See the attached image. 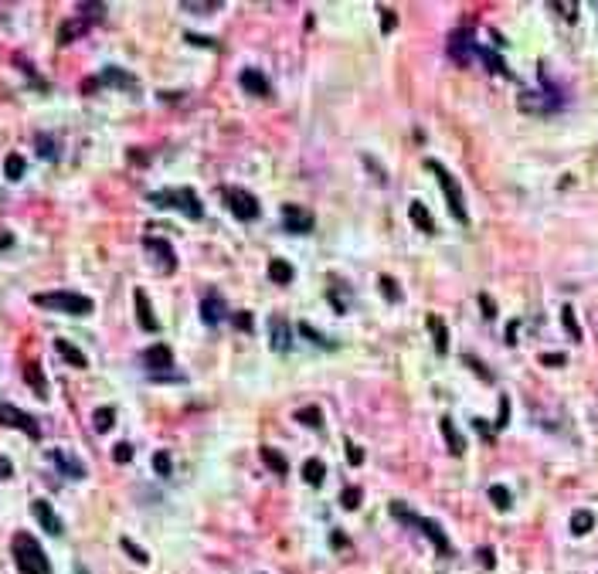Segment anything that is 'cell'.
<instances>
[{
  "label": "cell",
  "instance_id": "obj_32",
  "mask_svg": "<svg viewBox=\"0 0 598 574\" xmlns=\"http://www.w3.org/2000/svg\"><path fill=\"white\" fill-rule=\"evenodd\" d=\"M323 476H326V466H323L320 459H309V462L302 466V479H306L309 486H320V482H323Z\"/></svg>",
  "mask_w": 598,
  "mask_h": 574
},
{
  "label": "cell",
  "instance_id": "obj_47",
  "mask_svg": "<svg viewBox=\"0 0 598 574\" xmlns=\"http://www.w3.org/2000/svg\"><path fill=\"white\" fill-rule=\"evenodd\" d=\"M466 364H469V367H473V371H476V374H480L483 381H493V371H486V367H483V364H480L476 357H466Z\"/></svg>",
  "mask_w": 598,
  "mask_h": 574
},
{
  "label": "cell",
  "instance_id": "obj_1",
  "mask_svg": "<svg viewBox=\"0 0 598 574\" xmlns=\"http://www.w3.org/2000/svg\"><path fill=\"white\" fill-rule=\"evenodd\" d=\"M14 561H17V571L21 574H51V564L41 551V544L31 537V534H14Z\"/></svg>",
  "mask_w": 598,
  "mask_h": 574
},
{
  "label": "cell",
  "instance_id": "obj_51",
  "mask_svg": "<svg viewBox=\"0 0 598 574\" xmlns=\"http://www.w3.org/2000/svg\"><path fill=\"white\" fill-rule=\"evenodd\" d=\"M347 459H350V466H361V462H364V452H361V445H354V442H350V445H347Z\"/></svg>",
  "mask_w": 598,
  "mask_h": 574
},
{
  "label": "cell",
  "instance_id": "obj_34",
  "mask_svg": "<svg viewBox=\"0 0 598 574\" xmlns=\"http://www.w3.org/2000/svg\"><path fill=\"white\" fill-rule=\"evenodd\" d=\"M561 323H564V330L571 333V340H582V326H578V319H575L571 306H561Z\"/></svg>",
  "mask_w": 598,
  "mask_h": 574
},
{
  "label": "cell",
  "instance_id": "obj_30",
  "mask_svg": "<svg viewBox=\"0 0 598 574\" xmlns=\"http://www.w3.org/2000/svg\"><path fill=\"white\" fill-rule=\"evenodd\" d=\"M24 170H27L24 157H21V153H7V160H3V174H7V181H21Z\"/></svg>",
  "mask_w": 598,
  "mask_h": 574
},
{
  "label": "cell",
  "instance_id": "obj_54",
  "mask_svg": "<svg viewBox=\"0 0 598 574\" xmlns=\"http://www.w3.org/2000/svg\"><path fill=\"white\" fill-rule=\"evenodd\" d=\"M330 544H333V547H337V551H340V547H347V544H350V540H347V537H343V534H337V530H333V534H330Z\"/></svg>",
  "mask_w": 598,
  "mask_h": 574
},
{
  "label": "cell",
  "instance_id": "obj_27",
  "mask_svg": "<svg viewBox=\"0 0 598 574\" xmlns=\"http://www.w3.org/2000/svg\"><path fill=\"white\" fill-rule=\"evenodd\" d=\"M592 527H595V513L592 510H575L571 513V534L575 537H585Z\"/></svg>",
  "mask_w": 598,
  "mask_h": 574
},
{
  "label": "cell",
  "instance_id": "obj_15",
  "mask_svg": "<svg viewBox=\"0 0 598 574\" xmlns=\"http://www.w3.org/2000/svg\"><path fill=\"white\" fill-rule=\"evenodd\" d=\"M143 364H146L150 371H167V367L174 364V350H170L167 343H153V347L143 350Z\"/></svg>",
  "mask_w": 598,
  "mask_h": 574
},
{
  "label": "cell",
  "instance_id": "obj_25",
  "mask_svg": "<svg viewBox=\"0 0 598 574\" xmlns=\"http://www.w3.org/2000/svg\"><path fill=\"white\" fill-rule=\"evenodd\" d=\"M439 428H442V435H445V442H449V452H452V456H463V452H466V442H463L459 428L452 425V418H439Z\"/></svg>",
  "mask_w": 598,
  "mask_h": 574
},
{
  "label": "cell",
  "instance_id": "obj_55",
  "mask_svg": "<svg viewBox=\"0 0 598 574\" xmlns=\"http://www.w3.org/2000/svg\"><path fill=\"white\" fill-rule=\"evenodd\" d=\"M235 323H238L242 330H252V316H248V313H238V316H235Z\"/></svg>",
  "mask_w": 598,
  "mask_h": 574
},
{
  "label": "cell",
  "instance_id": "obj_8",
  "mask_svg": "<svg viewBox=\"0 0 598 574\" xmlns=\"http://www.w3.org/2000/svg\"><path fill=\"white\" fill-rule=\"evenodd\" d=\"M449 55H452L459 65H469V62L480 55V44H476V38H473L469 27H459V31L449 38Z\"/></svg>",
  "mask_w": 598,
  "mask_h": 574
},
{
  "label": "cell",
  "instance_id": "obj_6",
  "mask_svg": "<svg viewBox=\"0 0 598 574\" xmlns=\"http://www.w3.org/2000/svg\"><path fill=\"white\" fill-rule=\"evenodd\" d=\"M143 248L150 252V259L157 262V269H160V272H167V276H170V272L177 269V255H174V245H170L167 238L146 235V238H143Z\"/></svg>",
  "mask_w": 598,
  "mask_h": 574
},
{
  "label": "cell",
  "instance_id": "obj_41",
  "mask_svg": "<svg viewBox=\"0 0 598 574\" xmlns=\"http://www.w3.org/2000/svg\"><path fill=\"white\" fill-rule=\"evenodd\" d=\"M38 153H41V157H48V160H55V157H58V150H55L51 136H38Z\"/></svg>",
  "mask_w": 598,
  "mask_h": 574
},
{
  "label": "cell",
  "instance_id": "obj_4",
  "mask_svg": "<svg viewBox=\"0 0 598 574\" xmlns=\"http://www.w3.org/2000/svg\"><path fill=\"white\" fill-rule=\"evenodd\" d=\"M150 200L157 204V207H177V211H184L187 218H204V207H200L198 194L191 191V187H177V191H157L150 194Z\"/></svg>",
  "mask_w": 598,
  "mask_h": 574
},
{
  "label": "cell",
  "instance_id": "obj_40",
  "mask_svg": "<svg viewBox=\"0 0 598 574\" xmlns=\"http://www.w3.org/2000/svg\"><path fill=\"white\" fill-rule=\"evenodd\" d=\"M119 544H122V551H126V554H129V558H133L136 564H146V561H150V558H146V551H143V547H136V544H133L129 537H122Z\"/></svg>",
  "mask_w": 598,
  "mask_h": 574
},
{
  "label": "cell",
  "instance_id": "obj_48",
  "mask_svg": "<svg viewBox=\"0 0 598 574\" xmlns=\"http://www.w3.org/2000/svg\"><path fill=\"white\" fill-rule=\"evenodd\" d=\"M184 38H187L191 44H200V48H218V41H211V38H204V34H194V31L184 34Z\"/></svg>",
  "mask_w": 598,
  "mask_h": 574
},
{
  "label": "cell",
  "instance_id": "obj_39",
  "mask_svg": "<svg viewBox=\"0 0 598 574\" xmlns=\"http://www.w3.org/2000/svg\"><path fill=\"white\" fill-rule=\"evenodd\" d=\"M299 333H302L309 343H323V347H333V340H326V337H323L320 330H313L309 323H299Z\"/></svg>",
  "mask_w": 598,
  "mask_h": 574
},
{
  "label": "cell",
  "instance_id": "obj_2",
  "mask_svg": "<svg viewBox=\"0 0 598 574\" xmlns=\"http://www.w3.org/2000/svg\"><path fill=\"white\" fill-rule=\"evenodd\" d=\"M425 170H432L435 174V181H439V187H442V194H445V200H449V211H452V218L459 221V224H469V211H466V197H463V187H459V181L439 164V160H425Z\"/></svg>",
  "mask_w": 598,
  "mask_h": 574
},
{
  "label": "cell",
  "instance_id": "obj_33",
  "mask_svg": "<svg viewBox=\"0 0 598 574\" xmlns=\"http://www.w3.org/2000/svg\"><path fill=\"white\" fill-rule=\"evenodd\" d=\"M490 499H493L497 510H510V506H513V496H510L506 486H490Z\"/></svg>",
  "mask_w": 598,
  "mask_h": 574
},
{
  "label": "cell",
  "instance_id": "obj_19",
  "mask_svg": "<svg viewBox=\"0 0 598 574\" xmlns=\"http://www.w3.org/2000/svg\"><path fill=\"white\" fill-rule=\"evenodd\" d=\"M408 218H411V224H415L418 231L435 235V221H432V214H428V207H425L421 200H411V204H408Z\"/></svg>",
  "mask_w": 598,
  "mask_h": 574
},
{
  "label": "cell",
  "instance_id": "obj_46",
  "mask_svg": "<svg viewBox=\"0 0 598 574\" xmlns=\"http://www.w3.org/2000/svg\"><path fill=\"white\" fill-rule=\"evenodd\" d=\"M541 364H544V367H564L568 357H564V354H541Z\"/></svg>",
  "mask_w": 598,
  "mask_h": 574
},
{
  "label": "cell",
  "instance_id": "obj_50",
  "mask_svg": "<svg viewBox=\"0 0 598 574\" xmlns=\"http://www.w3.org/2000/svg\"><path fill=\"white\" fill-rule=\"evenodd\" d=\"M480 306H483V316H486V319H493V316H497V306H493V299H490L486 292L480 296Z\"/></svg>",
  "mask_w": 598,
  "mask_h": 574
},
{
  "label": "cell",
  "instance_id": "obj_31",
  "mask_svg": "<svg viewBox=\"0 0 598 574\" xmlns=\"http://www.w3.org/2000/svg\"><path fill=\"white\" fill-rule=\"evenodd\" d=\"M112 425H116V411H112L109 404H105V408H96V415H92V428L102 435V432H109Z\"/></svg>",
  "mask_w": 598,
  "mask_h": 574
},
{
  "label": "cell",
  "instance_id": "obj_22",
  "mask_svg": "<svg viewBox=\"0 0 598 574\" xmlns=\"http://www.w3.org/2000/svg\"><path fill=\"white\" fill-rule=\"evenodd\" d=\"M51 462H55V466H58V469H62L65 476H72V479H82V476H86V466H82L79 459L65 456L62 449H55V452H51Z\"/></svg>",
  "mask_w": 598,
  "mask_h": 574
},
{
  "label": "cell",
  "instance_id": "obj_10",
  "mask_svg": "<svg viewBox=\"0 0 598 574\" xmlns=\"http://www.w3.org/2000/svg\"><path fill=\"white\" fill-rule=\"evenodd\" d=\"M269 343H272L276 354H286L289 343H293V326H289V319L279 316V313L269 316Z\"/></svg>",
  "mask_w": 598,
  "mask_h": 574
},
{
  "label": "cell",
  "instance_id": "obj_56",
  "mask_svg": "<svg viewBox=\"0 0 598 574\" xmlns=\"http://www.w3.org/2000/svg\"><path fill=\"white\" fill-rule=\"evenodd\" d=\"M473 425H476V432H483L486 439H493V428H490L486 421H480V418H473Z\"/></svg>",
  "mask_w": 598,
  "mask_h": 574
},
{
  "label": "cell",
  "instance_id": "obj_53",
  "mask_svg": "<svg viewBox=\"0 0 598 574\" xmlns=\"http://www.w3.org/2000/svg\"><path fill=\"white\" fill-rule=\"evenodd\" d=\"M10 473H14L10 459H7V456H0V479H10Z\"/></svg>",
  "mask_w": 598,
  "mask_h": 574
},
{
  "label": "cell",
  "instance_id": "obj_28",
  "mask_svg": "<svg viewBox=\"0 0 598 574\" xmlns=\"http://www.w3.org/2000/svg\"><path fill=\"white\" fill-rule=\"evenodd\" d=\"M24 378H27V384L34 387V394H38V397H48V381H44V374H41V364H34V361H31V364L24 367Z\"/></svg>",
  "mask_w": 598,
  "mask_h": 574
},
{
  "label": "cell",
  "instance_id": "obj_9",
  "mask_svg": "<svg viewBox=\"0 0 598 574\" xmlns=\"http://www.w3.org/2000/svg\"><path fill=\"white\" fill-rule=\"evenodd\" d=\"M517 105H520L523 112L547 116V112H558V109H561V99H558V92H520Z\"/></svg>",
  "mask_w": 598,
  "mask_h": 574
},
{
  "label": "cell",
  "instance_id": "obj_13",
  "mask_svg": "<svg viewBox=\"0 0 598 574\" xmlns=\"http://www.w3.org/2000/svg\"><path fill=\"white\" fill-rule=\"evenodd\" d=\"M224 316H228V306H224V299H221L218 292H207V296L200 299V319H204L207 326H218Z\"/></svg>",
  "mask_w": 598,
  "mask_h": 574
},
{
  "label": "cell",
  "instance_id": "obj_7",
  "mask_svg": "<svg viewBox=\"0 0 598 574\" xmlns=\"http://www.w3.org/2000/svg\"><path fill=\"white\" fill-rule=\"evenodd\" d=\"M0 425L21 428L27 439H41V425H38L27 411H21V408H14V404H0Z\"/></svg>",
  "mask_w": 598,
  "mask_h": 574
},
{
  "label": "cell",
  "instance_id": "obj_35",
  "mask_svg": "<svg viewBox=\"0 0 598 574\" xmlns=\"http://www.w3.org/2000/svg\"><path fill=\"white\" fill-rule=\"evenodd\" d=\"M378 286H381V296H385L388 302H398V299H401V289H398V283H395L391 276H381V279H378Z\"/></svg>",
  "mask_w": 598,
  "mask_h": 574
},
{
  "label": "cell",
  "instance_id": "obj_24",
  "mask_svg": "<svg viewBox=\"0 0 598 574\" xmlns=\"http://www.w3.org/2000/svg\"><path fill=\"white\" fill-rule=\"evenodd\" d=\"M55 350H58V357H65V364H72V367H89V361H86V354L75 347V343H68V340H55Z\"/></svg>",
  "mask_w": 598,
  "mask_h": 574
},
{
  "label": "cell",
  "instance_id": "obj_57",
  "mask_svg": "<svg viewBox=\"0 0 598 574\" xmlns=\"http://www.w3.org/2000/svg\"><path fill=\"white\" fill-rule=\"evenodd\" d=\"M14 245V235L10 231H0V248H10Z\"/></svg>",
  "mask_w": 598,
  "mask_h": 574
},
{
  "label": "cell",
  "instance_id": "obj_29",
  "mask_svg": "<svg viewBox=\"0 0 598 574\" xmlns=\"http://www.w3.org/2000/svg\"><path fill=\"white\" fill-rule=\"evenodd\" d=\"M296 421L299 425H306V428H323V411L316 408V404H306V408H299L296 411Z\"/></svg>",
  "mask_w": 598,
  "mask_h": 574
},
{
  "label": "cell",
  "instance_id": "obj_38",
  "mask_svg": "<svg viewBox=\"0 0 598 574\" xmlns=\"http://www.w3.org/2000/svg\"><path fill=\"white\" fill-rule=\"evenodd\" d=\"M340 503H343V510H357L361 506V486H347L340 493Z\"/></svg>",
  "mask_w": 598,
  "mask_h": 574
},
{
  "label": "cell",
  "instance_id": "obj_21",
  "mask_svg": "<svg viewBox=\"0 0 598 574\" xmlns=\"http://www.w3.org/2000/svg\"><path fill=\"white\" fill-rule=\"evenodd\" d=\"M99 86H116V89H136V79H133L129 72H122V68L109 65V68H105V72L99 75Z\"/></svg>",
  "mask_w": 598,
  "mask_h": 574
},
{
  "label": "cell",
  "instance_id": "obj_20",
  "mask_svg": "<svg viewBox=\"0 0 598 574\" xmlns=\"http://www.w3.org/2000/svg\"><path fill=\"white\" fill-rule=\"evenodd\" d=\"M259 456H262V462L276 473V476H289V459L279 452V449H272V445H262L259 449Z\"/></svg>",
  "mask_w": 598,
  "mask_h": 574
},
{
  "label": "cell",
  "instance_id": "obj_18",
  "mask_svg": "<svg viewBox=\"0 0 598 574\" xmlns=\"http://www.w3.org/2000/svg\"><path fill=\"white\" fill-rule=\"evenodd\" d=\"M86 31H89V21H86V17H68V21H62V27H58V44H72V41H79Z\"/></svg>",
  "mask_w": 598,
  "mask_h": 574
},
{
  "label": "cell",
  "instance_id": "obj_17",
  "mask_svg": "<svg viewBox=\"0 0 598 574\" xmlns=\"http://www.w3.org/2000/svg\"><path fill=\"white\" fill-rule=\"evenodd\" d=\"M238 82H242V89H245L248 96H269V79H265L259 68H245V72L238 75Z\"/></svg>",
  "mask_w": 598,
  "mask_h": 574
},
{
  "label": "cell",
  "instance_id": "obj_5",
  "mask_svg": "<svg viewBox=\"0 0 598 574\" xmlns=\"http://www.w3.org/2000/svg\"><path fill=\"white\" fill-rule=\"evenodd\" d=\"M224 200H228V211L238 218V221H255L259 218V200L242 187H224Z\"/></svg>",
  "mask_w": 598,
  "mask_h": 574
},
{
  "label": "cell",
  "instance_id": "obj_52",
  "mask_svg": "<svg viewBox=\"0 0 598 574\" xmlns=\"http://www.w3.org/2000/svg\"><path fill=\"white\" fill-rule=\"evenodd\" d=\"M510 421V401L506 397H499V418H497V428H503Z\"/></svg>",
  "mask_w": 598,
  "mask_h": 574
},
{
  "label": "cell",
  "instance_id": "obj_23",
  "mask_svg": "<svg viewBox=\"0 0 598 574\" xmlns=\"http://www.w3.org/2000/svg\"><path fill=\"white\" fill-rule=\"evenodd\" d=\"M425 323H428V330H432V337H435V354H449V330H445V323H442L435 313H428Z\"/></svg>",
  "mask_w": 598,
  "mask_h": 574
},
{
  "label": "cell",
  "instance_id": "obj_11",
  "mask_svg": "<svg viewBox=\"0 0 598 574\" xmlns=\"http://www.w3.org/2000/svg\"><path fill=\"white\" fill-rule=\"evenodd\" d=\"M283 224L296 235H306V231H313L316 218H313V211H306L299 204H283Z\"/></svg>",
  "mask_w": 598,
  "mask_h": 574
},
{
  "label": "cell",
  "instance_id": "obj_45",
  "mask_svg": "<svg viewBox=\"0 0 598 574\" xmlns=\"http://www.w3.org/2000/svg\"><path fill=\"white\" fill-rule=\"evenodd\" d=\"M112 459H116V462H129V459H133V445H129V442H119V445L112 449Z\"/></svg>",
  "mask_w": 598,
  "mask_h": 574
},
{
  "label": "cell",
  "instance_id": "obj_26",
  "mask_svg": "<svg viewBox=\"0 0 598 574\" xmlns=\"http://www.w3.org/2000/svg\"><path fill=\"white\" fill-rule=\"evenodd\" d=\"M269 279H272L276 286H289V283H293V265L283 262V259H272V262H269Z\"/></svg>",
  "mask_w": 598,
  "mask_h": 574
},
{
  "label": "cell",
  "instance_id": "obj_36",
  "mask_svg": "<svg viewBox=\"0 0 598 574\" xmlns=\"http://www.w3.org/2000/svg\"><path fill=\"white\" fill-rule=\"evenodd\" d=\"M221 3L218 0H181V10H194V14H211V10H218Z\"/></svg>",
  "mask_w": 598,
  "mask_h": 574
},
{
  "label": "cell",
  "instance_id": "obj_58",
  "mask_svg": "<svg viewBox=\"0 0 598 574\" xmlns=\"http://www.w3.org/2000/svg\"><path fill=\"white\" fill-rule=\"evenodd\" d=\"M517 326H520V323H517V319H513V323H510V326H506V343H513V340H517V337H513V333H517Z\"/></svg>",
  "mask_w": 598,
  "mask_h": 574
},
{
  "label": "cell",
  "instance_id": "obj_49",
  "mask_svg": "<svg viewBox=\"0 0 598 574\" xmlns=\"http://www.w3.org/2000/svg\"><path fill=\"white\" fill-rule=\"evenodd\" d=\"M79 10H82V17H86V14H89V17H102L105 3H79Z\"/></svg>",
  "mask_w": 598,
  "mask_h": 574
},
{
  "label": "cell",
  "instance_id": "obj_43",
  "mask_svg": "<svg viewBox=\"0 0 598 574\" xmlns=\"http://www.w3.org/2000/svg\"><path fill=\"white\" fill-rule=\"evenodd\" d=\"M551 7H554V10H561L568 21H575V17H578V3H571V0H564V3H561V0H554Z\"/></svg>",
  "mask_w": 598,
  "mask_h": 574
},
{
  "label": "cell",
  "instance_id": "obj_14",
  "mask_svg": "<svg viewBox=\"0 0 598 574\" xmlns=\"http://www.w3.org/2000/svg\"><path fill=\"white\" fill-rule=\"evenodd\" d=\"M411 527H418V530H421V534H425V537L435 544V551H439V554H449V551H452V547H449V537H445V530H442L435 520L415 517V523H411Z\"/></svg>",
  "mask_w": 598,
  "mask_h": 574
},
{
  "label": "cell",
  "instance_id": "obj_42",
  "mask_svg": "<svg viewBox=\"0 0 598 574\" xmlns=\"http://www.w3.org/2000/svg\"><path fill=\"white\" fill-rule=\"evenodd\" d=\"M153 469L160 476H170V456L167 452H153Z\"/></svg>",
  "mask_w": 598,
  "mask_h": 574
},
{
  "label": "cell",
  "instance_id": "obj_16",
  "mask_svg": "<svg viewBox=\"0 0 598 574\" xmlns=\"http://www.w3.org/2000/svg\"><path fill=\"white\" fill-rule=\"evenodd\" d=\"M133 299H136V319H140V326H143L146 333H157V330H160V319L153 316L146 292H143V289H136V292H133Z\"/></svg>",
  "mask_w": 598,
  "mask_h": 574
},
{
  "label": "cell",
  "instance_id": "obj_37",
  "mask_svg": "<svg viewBox=\"0 0 598 574\" xmlns=\"http://www.w3.org/2000/svg\"><path fill=\"white\" fill-rule=\"evenodd\" d=\"M476 58H483V62L490 65V72H497V75H510V72H506V65H503V58H499V55H493V51L480 48V55H476Z\"/></svg>",
  "mask_w": 598,
  "mask_h": 574
},
{
  "label": "cell",
  "instance_id": "obj_3",
  "mask_svg": "<svg viewBox=\"0 0 598 574\" xmlns=\"http://www.w3.org/2000/svg\"><path fill=\"white\" fill-rule=\"evenodd\" d=\"M34 306L55 309V313H68V316H89L92 313V299L82 296V292H38Z\"/></svg>",
  "mask_w": 598,
  "mask_h": 574
},
{
  "label": "cell",
  "instance_id": "obj_44",
  "mask_svg": "<svg viewBox=\"0 0 598 574\" xmlns=\"http://www.w3.org/2000/svg\"><path fill=\"white\" fill-rule=\"evenodd\" d=\"M395 24H398V17H395V10H388V7H381V31H385V34H391V31H395Z\"/></svg>",
  "mask_w": 598,
  "mask_h": 574
},
{
  "label": "cell",
  "instance_id": "obj_12",
  "mask_svg": "<svg viewBox=\"0 0 598 574\" xmlns=\"http://www.w3.org/2000/svg\"><path fill=\"white\" fill-rule=\"evenodd\" d=\"M31 513H34V520H38V523H41V527L51 534V537H62V530H65V527H62V520H58V513L51 510V503H48V499H34V503H31Z\"/></svg>",
  "mask_w": 598,
  "mask_h": 574
}]
</instances>
